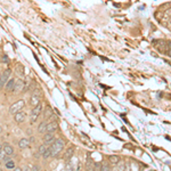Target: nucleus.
I'll return each mask as SVG.
<instances>
[{"mask_svg":"<svg viewBox=\"0 0 171 171\" xmlns=\"http://www.w3.org/2000/svg\"><path fill=\"white\" fill-rule=\"evenodd\" d=\"M47 124H48L47 120H43L42 122L39 124V127H38L39 133H45V132H46V128H47Z\"/></svg>","mask_w":171,"mask_h":171,"instance_id":"4468645a","label":"nucleus"},{"mask_svg":"<svg viewBox=\"0 0 171 171\" xmlns=\"http://www.w3.org/2000/svg\"><path fill=\"white\" fill-rule=\"evenodd\" d=\"M100 171H111V164L109 162H103L100 164Z\"/></svg>","mask_w":171,"mask_h":171,"instance_id":"aec40b11","label":"nucleus"},{"mask_svg":"<svg viewBox=\"0 0 171 171\" xmlns=\"http://www.w3.org/2000/svg\"><path fill=\"white\" fill-rule=\"evenodd\" d=\"M55 140V135L54 132H46L43 135V144L46 146H50Z\"/></svg>","mask_w":171,"mask_h":171,"instance_id":"423d86ee","label":"nucleus"},{"mask_svg":"<svg viewBox=\"0 0 171 171\" xmlns=\"http://www.w3.org/2000/svg\"><path fill=\"white\" fill-rule=\"evenodd\" d=\"M0 166H1V161H0Z\"/></svg>","mask_w":171,"mask_h":171,"instance_id":"7c9ffc66","label":"nucleus"},{"mask_svg":"<svg viewBox=\"0 0 171 171\" xmlns=\"http://www.w3.org/2000/svg\"><path fill=\"white\" fill-rule=\"evenodd\" d=\"M25 168H26V169H24L23 171H30V169H29V166H25Z\"/></svg>","mask_w":171,"mask_h":171,"instance_id":"c85d7f7f","label":"nucleus"},{"mask_svg":"<svg viewBox=\"0 0 171 171\" xmlns=\"http://www.w3.org/2000/svg\"><path fill=\"white\" fill-rule=\"evenodd\" d=\"M88 171H96V170L94 166H90V168H88Z\"/></svg>","mask_w":171,"mask_h":171,"instance_id":"bb28decb","label":"nucleus"},{"mask_svg":"<svg viewBox=\"0 0 171 171\" xmlns=\"http://www.w3.org/2000/svg\"><path fill=\"white\" fill-rule=\"evenodd\" d=\"M2 132V127H1V126H0V133Z\"/></svg>","mask_w":171,"mask_h":171,"instance_id":"c756f323","label":"nucleus"},{"mask_svg":"<svg viewBox=\"0 0 171 171\" xmlns=\"http://www.w3.org/2000/svg\"><path fill=\"white\" fill-rule=\"evenodd\" d=\"M49 148H50V152H52V156H56L64 149V142L59 138L55 139L54 142L49 146Z\"/></svg>","mask_w":171,"mask_h":171,"instance_id":"f257e3e1","label":"nucleus"},{"mask_svg":"<svg viewBox=\"0 0 171 171\" xmlns=\"http://www.w3.org/2000/svg\"><path fill=\"white\" fill-rule=\"evenodd\" d=\"M40 98H41V96H40V92L39 90H35L32 92V95L30 96V104L32 105V106H37L38 104H40Z\"/></svg>","mask_w":171,"mask_h":171,"instance_id":"39448f33","label":"nucleus"},{"mask_svg":"<svg viewBox=\"0 0 171 171\" xmlns=\"http://www.w3.org/2000/svg\"><path fill=\"white\" fill-rule=\"evenodd\" d=\"M15 166H16V164H15V161H14V160H12V159H10V160H8L7 162H5V168L7 169V170L12 171L15 168Z\"/></svg>","mask_w":171,"mask_h":171,"instance_id":"f3484780","label":"nucleus"},{"mask_svg":"<svg viewBox=\"0 0 171 171\" xmlns=\"http://www.w3.org/2000/svg\"><path fill=\"white\" fill-rule=\"evenodd\" d=\"M74 151H75V147H74V146H71V147L67 148L65 154H64V160L66 162L71 161L72 156H73V154H74Z\"/></svg>","mask_w":171,"mask_h":171,"instance_id":"9d476101","label":"nucleus"},{"mask_svg":"<svg viewBox=\"0 0 171 171\" xmlns=\"http://www.w3.org/2000/svg\"><path fill=\"white\" fill-rule=\"evenodd\" d=\"M24 86H25V82L21 79H15V85H14V89L13 91L15 92H21L22 90H24Z\"/></svg>","mask_w":171,"mask_h":171,"instance_id":"0eeeda50","label":"nucleus"},{"mask_svg":"<svg viewBox=\"0 0 171 171\" xmlns=\"http://www.w3.org/2000/svg\"><path fill=\"white\" fill-rule=\"evenodd\" d=\"M12 171H23V169H22V168H16V166H15Z\"/></svg>","mask_w":171,"mask_h":171,"instance_id":"a878e982","label":"nucleus"},{"mask_svg":"<svg viewBox=\"0 0 171 171\" xmlns=\"http://www.w3.org/2000/svg\"><path fill=\"white\" fill-rule=\"evenodd\" d=\"M47 148V146L45 145V144H42L41 146H39V148H38V154L39 155H42L43 154V152H45V149Z\"/></svg>","mask_w":171,"mask_h":171,"instance_id":"4be33fe9","label":"nucleus"},{"mask_svg":"<svg viewBox=\"0 0 171 171\" xmlns=\"http://www.w3.org/2000/svg\"><path fill=\"white\" fill-rule=\"evenodd\" d=\"M14 85H15V79H8V81L6 82V85H5V89L7 91H13V89H14Z\"/></svg>","mask_w":171,"mask_h":171,"instance_id":"ddd939ff","label":"nucleus"},{"mask_svg":"<svg viewBox=\"0 0 171 171\" xmlns=\"http://www.w3.org/2000/svg\"><path fill=\"white\" fill-rule=\"evenodd\" d=\"M14 115H15L14 119L17 123H22V122H24L25 119H26V113H25L24 111H19V112H17L16 114H14Z\"/></svg>","mask_w":171,"mask_h":171,"instance_id":"1a4fd4ad","label":"nucleus"},{"mask_svg":"<svg viewBox=\"0 0 171 171\" xmlns=\"http://www.w3.org/2000/svg\"><path fill=\"white\" fill-rule=\"evenodd\" d=\"M24 106H25V102L23 99H19L17 102H15L14 104H12L9 107V113L10 114H16L19 111H23Z\"/></svg>","mask_w":171,"mask_h":171,"instance_id":"7ed1b4c3","label":"nucleus"},{"mask_svg":"<svg viewBox=\"0 0 171 171\" xmlns=\"http://www.w3.org/2000/svg\"><path fill=\"white\" fill-rule=\"evenodd\" d=\"M30 139L28 138H22V139H19L18 142H17V145H18V147L21 149H25V148H28L30 146Z\"/></svg>","mask_w":171,"mask_h":171,"instance_id":"9b49d317","label":"nucleus"},{"mask_svg":"<svg viewBox=\"0 0 171 171\" xmlns=\"http://www.w3.org/2000/svg\"><path fill=\"white\" fill-rule=\"evenodd\" d=\"M10 75H12V70H9V69H6L2 73H0V90H2V88H5L6 82L8 81Z\"/></svg>","mask_w":171,"mask_h":171,"instance_id":"20e7f679","label":"nucleus"},{"mask_svg":"<svg viewBox=\"0 0 171 171\" xmlns=\"http://www.w3.org/2000/svg\"><path fill=\"white\" fill-rule=\"evenodd\" d=\"M7 171H10V170H7Z\"/></svg>","mask_w":171,"mask_h":171,"instance_id":"2f4dec72","label":"nucleus"},{"mask_svg":"<svg viewBox=\"0 0 171 171\" xmlns=\"http://www.w3.org/2000/svg\"><path fill=\"white\" fill-rule=\"evenodd\" d=\"M120 161H121V160H120V157L118 156V155H111V156L109 157V164H112V166L118 164Z\"/></svg>","mask_w":171,"mask_h":171,"instance_id":"2eb2a0df","label":"nucleus"},{"mask_svg":"<svg viewBox=\"0 0 171 171\" xmlns=\"http://www.w3.org/2000/svg\"><path fill=\"white\" fill-rule=\"evenodd\" d=\"M32 171H41V166H34L32 168Z\"/></svg>","mask_w":171,"mask_h":171,"instance_id":"393cba45","label":"nucleus"},{"mask_svg":"<svg viewBox=\"0 0 171 171\" xmlns=\"http://www.w3.org/2000/svg\"><path fill=\"white\" fill-rule=\"evenodd\" d=\"M42 111V104H38L37 106H34L33 109L30 113V123H34L35 120L39 118V115Z\"/></svg>","mask_w":171,"mask_h":171,"instance_id":"f03ea898","label":"nucleus"},{"mask_svg":"<svg viewBox=\"0 0 171 171\" xmlns=\"http://www.w3.org/2000/svg\"><path fill=\"white\" fill-rule=\"evenodd\" d=\"M26 133H28V135H32V130H30V129H29L28 131H26Z\"/></svg>","mask_w":171,"mask_h":171,"instance_id":"cd10ccee","label":"nucleus"},{"mask_svg":"<svg viewBox=\"0 0 171 171\" xmlns=\"http://www.w3.org/2000/svg\"><path fill=\"white\" fill-rule=\"evenodd\" d=\"M52 116V109H50V107H46L45 112H43V118H45V120L50 119Z\"/></svg>","mask_w":171,"mask_h":171,"instance_id":"6ab92c4d","label":"nucleus"},{"mask_svg":"<svg viewBox=\"0 0 171 171\" xmlns=\"http://www.w3.org/2000/svg\"><path fill=\"white\" fill-rule=\"evenodd\" d=\"M1 62L6 63V64H7V63H9V59H8V57L6 56V55H4V56L1 57Z\"/></svg>","mask_w":171,"mask_h":171,"instance_id":"b1692460","label":"nucleus"},{"mask_svg":"<svg viewBox=\"0 0 171 171\" xmlns=\"http://www.w3.org/2000/svg\"><path fill=\"white\" fill-rule=\"evenodd\" d=\"M6 156H7V155H6V154H5V152H4V149L1 148V149H0V161H1V160H4V159H5Z\"/></svg>","mask_w":171,"mask_h":171,"instance_id":"5701e85b","label":"nucleus"},{"mask_svg":"<svg viewBox=\"0 0 171 171\" xmlns=\"http://www.w3.org/2000/svg\"><path fill=\"white\" fill-rule=\"evenodd\" d=\"M24 71H25V70H24V66L22 64H17V65H16V74H17L19 78L24 75Z\"/></svg>","mask_w":171,"mask_h":171,"instance_id":"a211bd4d","label":"nucleus"},{"mask_svg":"<svg viewBox=\"0 0 171 171\" xmlns=\"http://www.w3.org/2000/svg\"><path fill=\"white\" fill-rule=\"evenodd\" d=\"M57 128H58V123H57V122H55V121H52V122H48L47 128H46V132H54Z\"/></svg>","mask_w":171,"mask_h":171,"instance_id":"f8f14e48","label":"nucleus"},{"mask_svg":"<svg viewBox=\"0 0 171 171\" xmlns=\"http://www.w3.org/2000/svg\"><path fill=\"white\" fill-rule=\"evenodd\" d=\"M2 149H4V152H5V154L7 155V156H12V155H14L15 154L14 147H13L10 144L5 142V144L2 145Z\"/></svg>","mask_w":171,"mask_h":171,"instance_id":"6e6552de","label":"nucleus"},{"mask_svg":"<svg viewBox=\"0 0 171 171\" xmlns=\"http://www.w3.org/2000/svg\"><path fill=\"white\" fill-rule=\"evenodd\" d=\"M42 157L45 159V160H48V159H50V157H52V152H50L49 146H47V148L45 149V152H43V154H42Z\"/></svg>","mask_w":171,"mask_h":171,"instance_id":"412c9836","label":"nucleus"},{"mask_svg":"<svg viewBox=\"0 0 171 171\" xmlns=\"http://www.w3.org/2000/svg\"><path fill=\"white\" fill-rule=\"evenodd\" d=\"M113 171H126V164H124V162L120 161L118 164H115V166L113 168Z\"/></svg>","mask_w":171,"mask_h":171,"instance_id":"dca6fc26","label":"nucleus"}]
</instances>
